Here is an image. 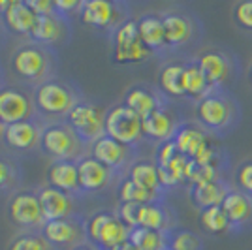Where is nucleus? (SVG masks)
I'll list each match as a JSON object with an SVG mask.
<instances>
[{"mask_svg":"<svg viewBox=\"0 0 252 250\" xmlns=\"http://www.w3.org/2000/svg\"><path fill=\"white\" fill-rule=\"evenodd\" d=\"M105 136L123 145H134L143 136V119L126 104L115 105L105 111Z\"/></svg>","mask_w":252,"mask_h":250,"instance_id":"obj_1","label":"nucleus"},{"mask_svg":"<svg viewBox=\"0 0 252 250\" xmlns=\"http://www.w3.org/2000/svg\"><path fill=\"white\" fill-rule=\"evenodd\" d=\"M68 126L74 130L79 141L94 143L105 136V113L100 105L77 102L68 113Z\"/></svg>","mask_w":252,"mask_h":250,"instance_id":"obj_2","label":"nucleus"},{"mask_svg":"<svg viewBox=\"0 0 252 250\" xmlns=\"http://www.w3.org/2000/svg\"><path fill=\"white\" fill-rule=\"evenodd\" d=\"M85 228L87 235L105 250H111L126 243L132 231L119 217L109 213H96L94 217L89 219Z\"/></svg>","mask_w":252,"mask_h":250,"instance_id":"obj_3","label":"nucleus"},{"mask_svg":"<svg viewBox=\"0 0 252 250\" xmlns=\"http://www.w3.org/2000/svg\"><path fill=\"white\" fill-rule=\"evenodd\" d=\"M151 51L139 38L137 21H125L115 31V47H113V61L119 64L143 62Z\"/></svg>","mask_w":252,"mask_h":250,"instance_id":"obj_4","label":"nucleus"},{"mask_svg":"<svg viewBox=\"0 0 252 250\" xmlns=\"http://www.w3.org/2000/svg\"><path fill=\"white\" fill-rule=\"evenodd\" d=\"M40 145L47 155L59 160H72L79 149V137L70 126L53 125L42 132Z\"/></svg>","mask_w":252,"mask_h":250,"instance_id":"obj_5","label":"nucleus"},{"mask_svg":"<svg viewBox=\"0 0 252 250\" xmlns=\"http://www.w3.org/2000/svg\"><path fill=\"white\" fill-rule=\"evenodd\" d=\"M36 105L49 115H68L75 105V100L66 85L47 81L36 89Z\"/></svg>","mask_w":252,"mask_h":250,"instance_id":"obj_6","label":"nucleus"},{"mask_svg":"<svg viewBox=\"0 0 252 250\" xmlns=\"http://www.w3.org/2000/svg\"><path fill=\"white\" fill-rule=\"evenodd\" d=\"M10 219L17 224V226H25V228H36L45 224L42 213V205L38 194L32 192H19L17 196H13L10 201Z\"/></svg>","mask_w":252,"mask_h":250,"instance_id":"obj_7","label":"nucleus"},{"mask_svg":"<svg viewBox=\"0 0 252 250\" xmlns=\"http://www.w3.org/2000/svg\"><path fill=\"white\" fill-rule=\"evenodd\" d=\"M196 115H198L201 125L219 130V128L230 125L233 109L226 98H222L219 94H207L196 105Z\"/></svg>","mask_w":252,"mask_h":250,"instance_id":"obj_8","label":"nucleus"},{"mask_svg":"<svg viewBox=\"0 0 252 250\" xmlns=\"http://www.w3.org/2000/svg\"><path fill=\"white\" fill-rule=\"evenodd\" d=\"M32 113L31 98L19 89H2L0 91V121L4 125H13L27 121Z\"/></svg>","mask_w":252,"mask_h":250,"instance_id":"obj_9","label":"nucleus"},{"mask_svg":"<svg viewBox=\"0 0 252 250\" xmlns=\"http://www.w3.org/2000/svg\"><path fill=\"white\" fill-rule=\"evenodd\" d=\"M11 66L25 79H40L47 70V55L36 45H27L15 51Z\"/></svg>","mask_w":252,"mask_h":250,"instance_id":"obj_10","label":"nucleus"},{"mask_svg":"<svg viewBox=\"0 0 252 250\" xmlns=\"http://www.w3.org/2000/svg\"><path fill=\"white\" fill-rule=\"evenodd\" d=\"M38 199H40V205H42L45 222L68 219V215L72 213V199H70V196L63 190L51 187V185L43 187L38 192Z\"/></svg>","mask_w":252,"mask_h":250,"instance_id":"obj_11","label":"nucleus"},{"mask_svg":"<svg viewBox=\"0 0 252 250\" xmlns=\"http://www.w3.org/2000/svg\"><path fill=\"white\" fill-rule=\"evenodd\" d=\"M81 21L89 27H94V29H107L111 27L115 19L119 17V11L113 2H107V0H87L81 4Z\"/></svg>","mask_w":252,"mask_h":250,"instance_id":"obj_12","label":"nucleus"},{"mask_svg":"<svg viewBox=\"0 0 252 250\" xmlns=\"http://www.w3.org/2000/svg\"><path fill=\"white\" fill-rule=\"evenodd\" d=\"M143 134L158 141H169L177 134V121L168 109L158 107L157 111L143 119Z\"/></svg>","mask_w":252,"mask_h":250,"instance_id":"obj_13","label":"nucleus"},{"mask_svg":"<svg viewBox=\"0 0 252 250\" xmlns=\"http://www.w3.org/2000/svg\"><path fill=\"white\" fill-rule=\"evenodd\" d=\"M77 169H79V187L83 190L89 192L102 190L109 183L111 169L93 156H87L81 162H77Z\"/></svg>","mask_w":252,"mask_h":250,"instance_id":"obj_14","label":"nucleus"},{"mask_svg":"<svg viewBox=\"0 0 252 250\" xmlns=\"http://www.w3.org/2000/svg\"><path fill=\"white\" fill-rule=\"evenodd\" d=\"M2 15L6 19V25L17 34H31L38 21V13L29 6V2H21V0H11L8 10Z\"/></svg>","mask_w":252,"mask_h":250,"instance_id":"obj_15","label":"nucleus"},{"mask_svg":"<svg viewBox=\"0 0 252 250\" xmlns=\"http://www.w3.org/2000/svg\"><path fill=\"white\" fill-rule=\"evenodd\" d=\"M196 64L200 66L201 73L205 75V79L211 85V89L217 87V85H222L228 79V75H230V62L219 51L201 53Z\"/></svg>","mask_w":252,"mask_h":250,"instance_id":"obj_16","label":"nucleus"},{"mask_svg":"<svg viewBox=\"0 0 252 250\" xmlns=\"http://www.w3.org/2000/svg\"><path fill=\"white\" fill-rule=\"evenodd\" d=\"M126 156H128V147L119 143L117 139L109 136H102L93 143V158L98 162H102L105 167H119L125 164Z\"/></svg>","mask_w":252,"mask_h":250,"instance_id":"obj_17","label":"nucleus"},{"mask_svg":"<svg viewBox=\"0 0 252 250\" xmlns=\"http://www.w3.org/2000/svg\"><path fill=\"white\" fill-rule=\"evenodd\" d=\"M40 136H42V132L31 121H21V123L8 125L6 126V132H4L6 143L13 147V149H19V151L32 149L40 141Z\"/></svg>","mask_w":252,"mask_h":250,"instance_id":"obj_18","label":"nucleus"},{"mask_svg":"<svg viewBox=\"0 0 252 250\" xmlns=\"http://www.w3.org/2000/svg\"><path fill=\"white\" fill-rule=\"evenodd\" d=\"M47 177H49L51 187L59 188L66 194L79 188V169H77V164L72 160H57L49 167Z\"/></svg>","mask_w":252,"mask_h":250,"instance_id":"obj_19","label":"nucleus"},{"mask_svg":"<svg viewBox=\"0 0 252 250\" xmlns=\"http://www.w3.org/2000/svg\"><path fill=\"white\" fill-rule=\"evenodd\" d=\"M220 207L226 213L231 226H241L251 219L252 203L245 192H235V190L228 192Z\"/></svg>","mask_w":252,"mask_h":250,"instance_id":"obj_20","label":"nucleus"},{"mask_svg":"<svg viewBox=\"0 0 252 250\" xmlns=\"http://www.w3.org/2000/svg\"><path fill=\"white\" fill-rule=\"evenodd\" d=\"M137 31H139V38L145 43L149 51H155L166 45V34H164V25H162V17L158 15H143L141 19H137Z\"/></svg>","mask_w":252,"mask_h":250,"instance_id":"obj_21","label":"nucleus"},{"mask_svg":"<svg viewBox=\"0 0 252 250\" xmlns=\"http://www.w3.org/2000/svg\"><path fill=\"white\" fill-rule=\"evenodd\" d=\"M162 25H164V34H166V45H183L190 40L192 36V27L187 17L179 13H166L162 15Z\"/></svg>","mask_w":252,"mask_h":250,"instance_id":"obj_22","label":"nucleus"},{"mask_svg":"<svg viewBox=\"0 0 252 250\" xmlns=\"http://www.w3.org/2000/svg\"><path fill=\"white\" fill-rule=\"evenodd\" d=\"M173 141L177 145L179 155H183L187 158H194L201 147L207 145L205 134L198 128H194V126H181L175 137H173Z\"/></svg>","mask_w":252,"mask_h":250,"instance_id":"obj_23","label":"nucleus"},{"mask_svg":"<svg viewBox=\"0 0 252 250\" xmlns=\"http://www.w3.org/2000/svg\"><path fill=\"white\" fill-rule=\"evenodd\" d=\"M125 104L128 105L134 113L139 115L141 119H145V117H149L153 111H157L158 107H162L157 96L151 93V91H147V89H143V87H134V89H130L125 98Z\"/></svg>","mask_w":252,"mask_h":250,"instance_id":"obj_24","label":"nucleus"},{"mask_svg":"<svg viewBox=\"0 0 252 250\" xmlns=\"http://www.w3.org/2000/svg\"><path fill=\"white\" fill-rule=\"evenodd\" d=\"M226 194H228V190H226V187L222 185L220 181L192 187V199H194V203L201 209L219 207V205H222Z\"/></svg>","mask_w":252,"mask_h":250,"instance_id":"obj_25","label":"nucleus"},{"mask_svg":"<svg viewBox=\"0 0 252 250\" xmlns=\"http://www.w3.org/2000/svg\"><path fill=\"white\" fill-rule=\"evenodd\" d=\"M183 75H185V64H168L162 68L160 72V89L164 91L169 96H175V98H181V96H187L185 94V85H183Z\"/></svg>","mask_w":252,"mask_h":250,"instance_id":"obj_26","label":"nucleus"},{"mask_svg":"<svg viewBox=\"0 0 252 250\" xmlns=\"http://www.w3.org/2000/svg\"><path fill=\"white\" fill-rule=\"evenodd\" d=\"M63 34V23L57 17V13L53 15H38V21L32 29L31 36L32 40L40 43H53L57 42Z\"/></svg>","mask_w":252,"mask_h":250,"instance_id":"obj_27","label":"nucleus"},{"mask_svg":"<svg viewBox=\"0 0 252 250\" xmlns=\"http://www.w3.org/2000/svg\"><path fill=\"white\" fill-rule=\"evenodd\" d=\"M42 231H43V237L49 241V243H59V245L72 243V241H75L77 235H79L75 224H72L68 219L49 220V222L43 224Z\"/></svg>","mask_w":252,"mask_h":250,"instance_id":"obj_28","label":"nucleus"},{"mask_svg":"<svg viewBox=\"0 0 252 250\" xmlns=\"http://www.w3.org/2000/svg\"><path fill=\"white\" fill-rule=\"evenodd\" d=\"M183 85H185V94L190 98H198V100L205 98L211 91V85L207 83V79L201 73L198 64H187L185 66Z\"/></svg>","mask_w":252,"mask_h":250,"instance_id":"obj_29","label":"nucleus"},{"mask_svg":"<svg viewBox=\"0 0 252 250\" xmlns=\"http://www.w3.org/2000/svg\"><path fill=\"white\" fill-rule=\"evenodd\" d=\"M130 243L137 250H166L168 239L164 235V231H155L147 228H134L130 231Z\"/></svg>","mask_w":252,"mask_h":250,"instance_id":"obj_30","label":"nucleus"},{"mask_svg":"<svg viewBox=\"0 0 252 250\" xmlns=\"http://www.w3.org/2000/svg\"><path fill=\"white\" fill-rule=\"evenodd\" d=\"M130 179L155 194H158V190L162 188L160 177H158V166L153 162H136L130 167Z\"/></svg>","mask_w":252,"mask_h":250,"instance_id":"obj_31","label":"nucleus"},{"mask_svg":"<svg viewBox=\"0 0 252 250\" xmlns=\"http://www.w3.org/2000/svg\"><path fill=\"white\" fill-rule=\"evenodd\" d=\"M187 164H189V158L177 155L166 166H158L160 185L162 187H175L179 183H185L187 181Z\"/></svg>","mask_w":252,"mask_h":250,"instance_id":"obj_32","label":"nucleus"},{"mask_svg":"<svg viewBox=\"0 0 252 250\" xmlns=\"http://www.w3.org/2000/svg\"><path fill=\"white\" fill-rule=\"evenodd\" d=\"M119 198H121V203H139V205H145V203H155L157 194L149 192L147 188L139 187L137 183H134L132 179L128 177L119 187Z\"/></svg>","mask_w":252,"mask_h":250,"instance_id":"obj_33","label":"nucleus"},{"mask_svg":"<svg viewBox=\"0 0 252 250\" xmlns=\"http://www.w3.org/2000/svg\"><path fill=\"white\" fill-rule=\"evenodd\" d=\"M168 226V217L166 211L157 205V203H145L139 211V226L137 228L155 229V231H164Z\"/></svg>","mask_w":252,"mask_h":250,"instance_id":"obj_34","label":"nucleus"},{"mask_svg":"<svg viewBox=\"0 0 252 250\" xmlns=\"http://www.w3.org/2000/svg\"><path fill=\"white\" fill-rule=\"evenodd\" d=\"M200 224H201V228L205 229V231L215 233V235L228 231V228L231 226L230 220H228V217H226V213L222 211L220 205H219V207L201 209Z\"/></svg>","mask_w":252,"mask_h":250,"instance_id":"obj_35","label":"nucleus"},{"mask_svg":"<svg viewBox=\"0 0 252 250\" xmlns=\"http://www.w3.org/2000/svg\"><path fill=\"white\" fill-rule=\"evenodd\" d=\"M169 250H201V241L192 231H175L168 241Z\"/></svg>","mask_w":252,"mask_h":250,"instance_id":"obj_36","label":"nucleus"},{"mask_svg":"<svg viewBox=\"0 0 252 250\" xmlns=\"http://www.w3.org/2000/svg\"><path fill=\"white\" fill-rule=\"evenodd\" d=\"M10 250H51V245L43 235L27 233V235H19L11 241Z\"/></svg>","mask_w":252,"mask_h":250,"instance_id":"obj_37","label":"nucleus"},{"mask_svg":"<svg viewBox=\"0 0 252 250\" xmlns=\"http://www.w3.org/2000/svg\"><path fill=\"white\" fill-rule=\"evenodd\" d=\"M139 211H141L139 203H121L117 217L123 220L130 229H134L139 226Z\"/></svg>","mask_w":252,"mask_h":250,"instance_id":"obj_38","label":"nucleus"},{"mask_svg":"<svg viewBox=\"0 0 252 250\" xmlns=\"http://www.w3.org/2000/svg\"><path fill=\"white\" fill-rule=\"evenodd\" d=\"M233 19L241 29L252 31V0H243L233 8Z\"/></svg>","mask_w":252,"mask_h":250,"instance_id":"obj_39","label":"nucleus"},{"mask_svg":"<svg viewBox=\"0 0 252 250\" xmlns=\"http://www.w3.org/2000/svg\"><path fill=\"white\" fill-rule=\"evenodd\" d=\"M237 183L243 188L245 194L252 196V162H245L237 169Z\"/></svg>","mask_w":252,"mask_h":250,"instance_id":"obj_40","label":"nucleus"},{"mask_svg":"<svg viewBox=\"0 0 252 250\" xmlns=\"http://www.w3.org/2000/svg\"><path fill=\"white\" fill-rule=\"evenodd\" d=\"M177 155H179V151H177L175 141H173V139L164 141V143L160 145V149H158V164L157 166H166V164L171 162Z\"/></svg>","mask_w":252,"mask_h":250,"instance_id":"obj_41","label":"nucleus"},{"mask_svg":"<svg viewBox=\"0 0 252 250\" xmlns=\"http://www.w3.org/2000/svg\"><path fill=\"white\" fill-rule=\"evenodd\" d=\"M198 166H217V151L207 143L198 151V155L192 158Z\"/></svg>","mask_w":252,"mask_h":250,"instance_id":"obj_42","label":"nucleus"},{"mask_svg":"<svg viewBox=\"0 0 252 250\" xmlns=\"http://www.w3.org/2000/svg\"><path fill=\"white\" fill-rule=\"evenodd\" d=\"M27 2L38 15H53V13H57L53 2H47V0H27Z\"/></svg>","mask_w":252,"mask_h":250,"instance_id":"obj_43","label":"nucleus"},{"mask_svg":"<svg viewBox=\"0 0 252 250\" xmlns=\"http://www.w3.org/2000/svg\"><path fill=\"white\" fill-rule=\"evenodd\" d=\"M55 11L57 13H70L74 10H81V4L83 2H77V0H55Z\"/></svg>","mask_w":252,"mask_h":250,"instance_id":"obj_44","label":"nucleus"},{"mask_svg":"<svg viewBox=\"0 0 252 250\" xmlns=\"http://www.w3.org/2000/svg\"><path fill=\"white\" fill-rule=\"evenodd\" d=\"M10 181V166L0 158V188L6 187Z\"/></svg>","mask_w":252,"mask_h":250,"instance_id":"obj_45","label":"nucleus"},{"mask_svg":"<svg viewBox=\"0 0 252 250\" xmlns=\"http://www.w3.org/2000/svg\"><path fill=\"white\" fill-rule=\"evenodd\" d=\"M111 250H137L130 241H126V243H123V245H119V247H115V249H111Z\"/></svg>","mask_w":252,"mask_h":250,"instance_id":"obj_46","label":"nucleus"},{"mask_svg":"<svg viewBox=\"0 0 252 250\" xmlns=\"http://www.w3.org/2000/svg\"><path fill=\"white\" fill-rule=\"evenodd\" d=\"M74 250H94L93 247H89V245H79V247H75Z\"/></svg>","mask_w":252,"mask_h":250,"instance_id":"obj_47","label":"nucleus"},{"mask_svg":"<svg viewBox=\"0 0 252 250\" xmlns=\"http://www.w3.org/2000/svg\"><path fill=\"white\" fill-rule=\"evenodd\" d=\"M4 132H6V125L0 121V137H4Z\"/></svg>","mask_w":252,"mask_h":250,"instance_id":"obj_48","label":"nucleus"},{"mask_svg":"<svg viewBox=\"0 0 252 250\" xmlns=\"http://www.w3.org/2000/svg\"><path fill=\"white\" fill-rule=\"evenodd\" d=\"M251 81H252V66H251Z\"/></svg>","mask_w":252,"mask_h":250,"instance_id":"obj_49","label":"nucleus"}]
</instances>
